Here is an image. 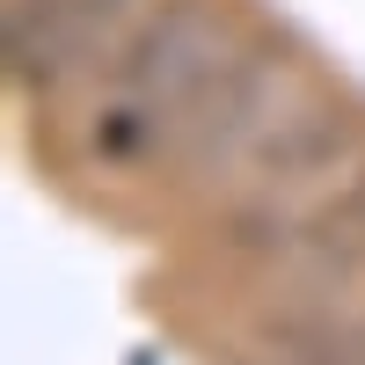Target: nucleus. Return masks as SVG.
<instances>
[{
	"label": "nucleus",
	"instance_id": "nucleus-1",
	"mask_svg": "<svg viewBox=\"0 0 365 365\" xmlns=\"http://www.w3.org/2000/svg\"><path fill=\"white\" fill-rule=\"evenodd\" d=\"M241 58V44L227 37L220 22H212L205 8H161L154 22H139V37L125 51V88L117 96H139V103H154L168 125L182 110L197 103V88H212L227 66Z\"/></svg>",
	"mask_w": 365,
	"mask_h": 365
},
{
	"label": "nucleus",
	"instance_id": "nucleus-2",
	"mask_svg": "<svg viewBox=\"0 0 365 365\" xmlns=\"http://www.w3.org/2000/svg\"><path fill=\"white\" fill-rule=\"evenodd\" d=\"M125 0H15L8 8V73L15 81H51L96 58V44L117 29Z\"/></svg>",
	"mask_w": 365,
	"mask_h": 365
},
{
	"label": "nucleus",
	"instance_id": "nucleus-3",
	"mask_svg": "<svg viewBox=\"0 0 365 365\" xmlns=\"http://www.w3.org/2000/svg\"><path fill=\"white\" fill-rule=\"evenodd\" d=\"M161 125H168V117H161L154 103H139V96H117V103L96 117V161H110V168L154 161V146H161Z\"/></svg>",
	"mask_w": 365,
	"mask_h": 365
}]
</instances>
